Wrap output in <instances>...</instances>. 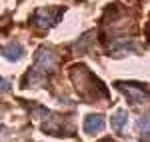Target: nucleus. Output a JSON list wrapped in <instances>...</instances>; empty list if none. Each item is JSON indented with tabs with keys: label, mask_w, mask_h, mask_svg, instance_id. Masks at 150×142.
Here are the masks:
<instances>
[{
	"label": "nucleus",
	"mask_w": 150,
	"mask_h": 142,
	"mask_svg": "<svg viewBox=\"0 0 150 142\" xmlns=\"http://www.w3.org/2000/svg\"><path fill=\"white\" fill-rule=\"evenodd\" d=\"M60 16H62L60 8H38L34 12V16H32V22H34V26L38 30H48L54 24H58Z\"/></svg>",
	"instance_id": "nucleus-4"
},
{
	"label": "nucleus",
	"mask_w": 150,
	"mask_h": 142,
	"mask_svg": "<svg viewBox=\"0 0 150 142\" xmlns=\"http://www.w3.org/2000/svg\"><path fill=\"white\" fill-rule=\"evenodd\" d=\"M2 56L8 58L10 62H16V60H20L24 56V50H22V46H20L18 42H12V44L2 48Z\"/></svg>",
	"instance_id": "nucleus-7"
},
{
	"label": "nucleus",
	"mask_w": 150,
	"mask_h": 142,
	"mask_svg": "<svg viewBox=\"0 0 150 142\" xmlns=\"http://www.w3.org/2000/svg\"><path fill=\"white\" fill-rule=\"evenodd\" d=\"M8 90H10V82L6 78H0V94L2 92H8Z\"/></svg>",
	"instance_id": "nucleus-10"
},
{
	"label": "nucleus",
	"mask_w": 150,
	"mask_h": 142,
	"mask_svg": "<svg viewBox=\"0 0 150 142\" xmlns=\"http://www.w3.org/2000/svg\"><path fill=\"white\" fill-rule=\"evenodd\" d=\"M148 34H150V24H148Z\"/></svg>",
	"instance_id": "nucleus-11"
},
{
	"label": "nucleus",
	"mask_w": 150,
	"mask_h": 142,
	"mask_svg": "<svg viewBox=\"0 0 150 142\" xmlns=\"http://www.w3.org/2000/svg\"><path fill=\"white\" fill-rule=\"evenodd\" d=\"M126 112L124 110H118L114 116H112V128H114V132H122V128H124V124H126Z\"/></svg>",
	"instance_id": "nucleus-9"
},
{
	"label": "nucleus",
	"mask_w": 150,
	"mask_h": 142,
	"mask_svg": "<svg viewBox=\"0 0 150 142\" xmlns=\"http://www.w3.org/2000/svg\"><path fill=\"white\" fill-rule=\"evenodd\" d=\"M32 114L36 116V120L40 122V128L46 132V134H56V136H64L66 134V122L62 116H58L54 112H50L42 106H34L32 108Z\"/></svg>",
	"instance_id": "nucleus-3"
},
{
	"label": "nucleus",
	"mask_w": 150,
	"mask_h": 142,
	"mask_svg": "<svg viewBox=\"0 0 150 142\" xmlns=\"http://www.w3.org/2000/svg\"><path fill=\"white\" fill-rule=\"evenodd\" d=\"M136 128L142 134L140 142H150V116H140L138 122H136Z\"/></svg>",
	"instance_id": "nucleus-8"
},
{
	"label": "nucleus",
	"mask_w": 150,
	"mask_h": 142,
	"mask_svg": "<svg viewBox=\"0 0 150 142\" xmlns=\"http://www.w3.org/2000/svg\"><path fill=\"white\" fill-rule=\"evenodd\" d=\"M70 78L86 102H96L98 98H108V92L102 86V82L86 66H74L70 70Z\"/></svg>",
	"instance_id": "nucleus-1"
},
{
	"label": "nucleus",
	"mask_w": 150,
	"mask_h": 142,
	"mask_svg": "<svg viewBox=\"0 0 150 142\" xmlns=\"http://www.w3.org/2000/svg\"><path fill=\"white\" fill-rule=\"evenodd\" d=\"M56 66H58L56 54L52 50H48V48H40L36 52L32 70L28 72L26 78H24V86H38V84H42L46 80L48 74H52V72L56 70Z\"/></svg>",
	"instance_id": "nucleus-2"
},
{
	"label": "nucleus",
	"mask_w": 150,
	"mask_h": 142,
	"mask_svg": "<svg viewBox=\"0 0 150 142\" xmlns=\"http://www.w3.org/2000/svg\"><path fill=\"white\" fill-rule=\"evenodd\" d=\"M104 128V118L100 114H88L86 120H84V132L88 134H96Z\"/></svg>",
	"instance_id": "nucleus-6"
},
{
	"label": "nucleus",
	"mask_w": 150,
	"mask_h": 142,
	"mask_svg": "<svg viewBox=\"0 0 150 142\" xmlns=\"http://www.w3.org/2000/svg\"><path fill=\"white\" fill-rule=\"evenodd\" d=\"M116 86L128 96V102H132V104H142L150 98V92L138 82H118Z\"/></svg>",
	"instance_id": "nucleus-5"
}]
</instances>
